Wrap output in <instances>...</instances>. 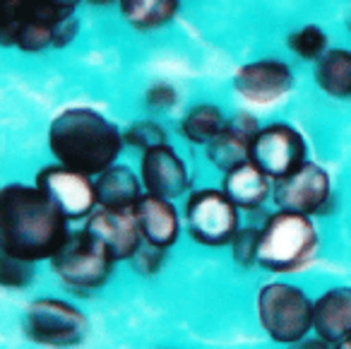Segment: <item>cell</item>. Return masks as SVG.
Wrapping results in <instances>:
<instances>
[{
	"instance_id": "7a4b0ae2",
	"label": "cell",
	"mask_w": 351,
	"mask_h": 349,
	"mask_svg": "<svg viewBox=\"0 0 351 349\" xmlns=\"http://www.w3.org/2000/svg\"><path fill=\"white\" fill-rule=\"evenodd\" d=\"M123 135L94 109H65L49 128V147L63 166L82 174H101L116 164Z\"/></svg>"
},
{
	"instance_id": "9c48e42d",
	"label": "cell",
	"mask_w": 351,
	"mask_h": 349,
	"mask_svg": "<svg viewBox=\"0 0 351 349\" xmlns=\"http://www.w3.org/2000/svg\"><path fill=\"white\" fill-rule=\"evenodd\" d=\"M36 185L51 195L68 219H84L94 212L97 185L89 181V174L75 171L70 166H46L36 176Z\"/></svg>"
},
{
	"instance_id": "30bf717a",
	"label": "cell",
	"mask_w": 351,
	"mask_h": 349,
	"mask_svg": "<svg viewBox=\"0 0 351 349\" xmlns=\"http://www.w3.org/2000/svg\"><path fill=\"white\" fill-rule=\"evenodd\" d=\"M327 200H330V176L313 161H303L293 174L279 179L274 185V203L279 210L289 212H320Z\"/></svg>"
},
{
	"instance_id": "cb8c5ba5",
	"label": "cell",
	"mask_w": 351,
	"mask_h": 349,
	"mask_svg": "<svg viewBox=\"0 0 351 349\" xmlns=\"http://www.w3.org/2000/svg\"><path fill=\"white\" fill-rule=\"evenodd\" d=\"M123 140L132 147H140V150H152V147L166 145V133L159 123L140 121L128 128V133H123Z\"/></svg>"
},
{
	"instance_id": "484cf974",
	"label": "cell",
	"mask_w": 351,
	"mask_h": 349,
	"mask_svg": "<svg viewBox=\"0 0 351 349\" xmlns=\"http://www.w3.org/2000/svg\"><path fill=\"white\" fill-rule=\"evenodd\" d=\"M34 277V270H32L29 260H20V258L12 256H3V267H0V280L5 286H12V289H22L27 286Z\"/></svg>"
},
{
	"instance_id": "44dd1931",
	"label": "cell",
	"mask_w": 351,
	"mask_h": 349,
	"mask_svg": "<svg viewBox=\"0 0 351 349\" xmlns=\"http://www.w3.org/2000/svg\"><path fill=\"white\" fill-rule=\"evenodd\" d=\"M226 121L221 111L212 104H200V106L191 109L188 116L183 118V135L195 145H210L221 131H224Z\"/></svg>"
},
{
	"instance_id": "6da1fadb",
	"label": "cell",
	"mask_w": 351,
	"mask_h": 349,
	"mask_svg": "<svg viewBox=\"0 0 351 349\" xmlns=\"http://www.w3.org/2000/svg\"><path fill=\"white\" fill-rule=\"evenodd\" d=\"M65 222L63 210L39 185H5L0 195L3 256L29 262L51 260L70 238Z\"/></svg>"
},
{
	"instance_id": "4dcf8cb0",
	"label": "cell",
	"mask_w": 351,
	"mask_h": 349,
	"mask_svg": "<svg viewBox=\"0 0 351 349\" xmlns=\"http://www.w3.org/2000/svg\"><path fill=\"white\" fill-rule=\"evenodd\" d=\"M339 347H344V349H351V335H349V337L344 339V342L339 344Z\"/></svg>"
},
{
	"instance_id": "7c38bea8",
	"label": "cell",
	"mask_w": 351,
	"mask_h": 349,
	"mask_svg": "<svg viewBox=\"0 0 351 349\" xmlns=\"http://www.w3.org/2000/svg\"><path fill=\"white\" fill-rule=\"evenodd\" d=\"M234 87L250 104H272L291 92L293 75L287 63L279 60H258L248 63L236 73Z\"/></svg>"
},
{
	"instance_id": "5b68a950",
	"label": "cell",
	"mask_w": 351,
	"mask_h": 349,
	"mask_svg": "<svg viewBox=\"0 0 351 349\" xmlns=\"http://www.w3.org/2000/svg\"><path fill=\"white\" fill-rule=\"evenodd\" d=\"M113 256L101 241L84 229L65 241V246L51 258L53 272L75 291H94L106 284L113 270Z\"/></svg>"
},
{
	"instance_id": "277c9868",
	"label": "cell",
	"mask_w": 351,
	"mask_h": 349,
	"mask_svg": "<svg viewBox=\"0 0 351 349\" xmlns=\"http://www.w3.org/2000/svg\"><path fill=\"white\" fill-rule=\"evenodd\" d=\"M313 304L298 286L274 282L258 296V315L265 333L282 344L301 342L313 328Z\"/></svg>"
},
{
	"instance_id": "ffe728a7",
	"label": "cell",
	"mask_w": 351,
	"mask_h": 349,
	"mask_svg": "<svg viewBox=\"0 0 351 349\" xmlns=\"http://www.w3.org/2000/svg\"><path fill=\"white\" fill-rule=\"evenodd\" d=\"M121 12L135 30H156L178 12V0H121Z\"/></svg>"
},
{
	"instance_id": "d6986e66",
	"label": "cell",
	"mask_w": 351,
	"mask_h": 349,
	"mask_svg": "<svg viewBox=\"0 0 351 349\" xmlns=\"http://www.w3.org/2000/svg\"><path fill=\"white\" fill-rule=\"evenodd\" d=\"M315 80L335 99H351V51L332 49L317 60Z\"/></svg>"
},
{
	"instance_id": "9a60e30c",
	"label": "cell",
	"mask_w": 351,
	"mask_h": 349,
	"mask_svg": "<svg viewBox=\"0 0 351 349\" xmlns=\"http://www.w3.org/2000/svg\"><path fill=\"white\" fill-rule=\"evenodd\" d=\"M313 330L327 344H341L351 335V289L337 286L322 294L313 308Z\"/></svg>"
},
{
	"instance_id": "4fadbf2b",
	"label": "cell",
	"mask_w": 351,
	"mask_h": 349,
	"mask_svg": "<svg viewBox=\"0 0 351 349\" xmlns=\"http://www.w3.org/2000/svg\"><path fill=\"white\" fill-rule=\"evenodd\" d=\"M142 183L147 193L159 195V198L173 200L183 195L191 185L188 169L169 145H159L145 150L142 157Z\"/></svg>"
},
{
	"instance_id": "8fae6325",
	"label": "cell",
	"mask_w": 351,
	"mask_h": 349,
	"mask_svg": "<svg viewBox=\"0 0 351 349\" xmlns=\"http://www.w3.org/2000/svg\"><path fill=\"white\" fill-rule=\"evenodd\" d=\"M87 229L97 241L106 246V251L113 256V260H128L135 256V251L142 246V232L132 210H113L101 207L99 212L89 214Z\"/></svg>"
},
{
	"instance_id": "ba28073f",
	"label": "cell",
	"mask_w": 351,
	"mask_h": 349,
	"mask_svg": "<svg viewBox=\"0 0 351 349\" xmlns=\"http://www.w3.org/2000/svg\"><path fill=\"white\" fill-rule=\"evenodd\" d=\"M303 157H306V142L291 126L284 123L263 128L250 150V159L274 181L293 174L303 164Z\"/></svg>"
},
{
	"instance_id": "83f0119b",
	"label": "cell",
	"mask_w": 351,
	"mask_h": 349,
	"mask_svg": "<svg viewBox=\"0 0 351 349\" xmlns=\"http://www.w3.org/2000/svg\"><path fill=\"white\" fill-rule=\"evenodd\" d=\"M147 104L154 109H169L176 104V89L169 85H154V87L147 92Z\"/></svg>"
},
{
	"instance_id": "e0dca14e",
	"label": "cell",
	"mask_w": 351,
	"mask_h": 349,
	"mask_svg": "<svg viewBox=\"0 0 351 349\" xmlns=\"http://www.w3.org/2000/svg\"><path fill=\"white\" fill-rule=\"evenodd\" d=\"M224 193L234 200L239 207L255 210L267 200L269 195V176L255 164L253 159L243 161L236 169L226 171Z\"/></svg>"
},
{
	"instance_id": "3957f363",
	"label": "cell",
	"mask_w": 351,
	"mask_h": 349,
	"mask_svg": "<svg viewBox=\"0 0 351 349\" xmlns=\"http://www.w3.org/2000/svg\"><path fill=\"white\" fill-rule=\"evenodd\" d=\"M315 251L317 234L308 214L282 210L265 224L258 248V265L269 272H296L311 265Z\"/></svg>"
},
{
	"instance_id": "ac0fdd59",
	"label": "cell",
	"mask_w": 351,
	"mask_h": 349,
	"mask_svg": "<svg viewBox=\"0 0 351 349\" xmlns=\"http://www.w3.org/2000/svg\"><path fill=\"white\" fill-rule=\"evenodd\" d=\"M97 200L101 207L132 210L142 200V188L137 176L128 166L111 164L97 179Z\"/></svg>"
},
{
	"instance_id": "f1b7e54d",
	"label": "cell",
	"mask_w": 351,
	"mask_h": 349,
	"mask_svg": "<svg viewBox=\"0 0 351 349\" xmlns=\"http://www.w3.org/2000/svg\"><path fill=\"white\" fill-rule=\"evenodd\" d=\"M75 34H77V22H75V17L73 15L63 17L53 30V46L63 49V46H68L70 41L75 39Z\"/></svg>"
},
{
	"instance_id": "2e32d148",
	"label": "cell",
	"mask_w": 351,
	"mask_h": 349,
	"mask_svg": "<svg viewBox=\"0 0 351 349\" xmlns=\"http://www.w3.org/2000/svg\"><path fill=\"white\" fill-rule=\"evenodd\" d=\"M135 217L140 224L142 238L154 246L169 248L178 238V214L166 198L152 193L142 195V200L135 205Z\"/></svg>"
},
{
	"instance_id": "d4e9b609",
	"label": "cell",
	"mask_w": 351,
	"mask_h": 349,
	"mask_svg": "<svg viewBox=\"0 0 351 349\" xmlns=\"http://www.w3.org/2000/svg\"><path fill=\"white\" fill-rule=\"evenodd\" d=\"M260 236L263 232L258 229H243L234 236L231 241V251H234V260L241 267H250L253 262H258V248H260Z\"/></svg>"
},
{
	"instance_id": "5bb4252c",
	"label": "cell",
	"mask_w": 351,
	"mask_h": 349,
	"mask_svg": "<svg viewBox=\"0 0 351 349\" xmlns=\"http://www.w3.org/2000/svg\"><path fill=\"white\" fill-rule=\"evenodd\" d=\"M260 126L250 113H239L224 126V131L207 145V157L221 171H231L250 159V150Z\"/></svg>"
},
{
	"instance_id": "f546056e",
	"label": "cell",
	"mask_w": 351,
	"mask_h": 349,
	"mask_svg": "<svg viewBox=\"0 0 351 349\" xmlns=\"http://www.w3.org/2000/svg\"><path fill=\"white\" fill-rule=\"evenodd\" d=\"M51 3H53L56 8H60V10H68V12H73L75 8H77L80 3H82V0H51Z\"/></svg>"
},
{
	"instance_id": "4316f807",
	"label": "cell",
	"mask_w": 351,
	"mask_h": 349,
	"mask_svg": "<svg viewBox=\"0 0 351 349\" xmlns=\"http://www.w3.org/2000/svg\"><path fill=\"white\" fill-rule=\"evenodd\" d=\"M130 260L135 272H140V275H154V272H159L161 260H164V248L145 241V246L137 248Z\"/></svg>"
},
{
	"instance_id": "52a82bcc",
	"label": "cell",
	"mask_w": 351,
	"mask_h": 349,
	"mask_svg": "<svg viewBox=\"0 0 351 349\" xmlns=\"http://www.w3.org/2000/svg\"><path fill=\"white\" fill-rule=\"evenodd\" d=\"M27 333L46 347H70L87 333V318L58 299H39L27 311Z\"/></svg>"
},
{
	"instance_id": "1f68e13d",
	"label": "cell",
	"mask_w": 351,
	"mask_h": 349,
	"mask_svg": "<svg viewBox=\"0 0 351 349\" xmlns=\"http://www.w3.org/2000/svg\"><path fill=\"white\" fill-rule=\"evenodd\" d=\"M92 3H99V5H106V3H111V0H92Z\"/></svg>"
},
{
	"instance_id": "603a6c76",
	"label": "cell",
	"mask_w": 351,
	"mask_h": 349,
	"mask_svg": "<svg viewBox=\"0 0 351 349\" xmlns=\"http://www.w3.org/2000/svg\"><path fill=\"white\" fill-rule=\"evenodd\" d=\"M289 49L306 60H320L327 51V36L320 27L308 25L289 36Z\"/></svg>"
},
{
	"instance_id": "7402d4cb",
	"label": "cell",
	"mask_w": 351,
	"mask_h": 349,
	"mask_svg": "<svg viewBox=\"0 0 351 349\" xmlns=\"http://www.w3.org/2000/svg\"><path fill=\"white\" fill-rule=\"evenodd\" d=\"M53 22L41 20V17H29L17 30L15 46L25 54H39L46 46H53Z\"/></svg>"
},
{
	"instance_id": "8992f818",
	"label": "cell",
	"mask_w": 351,
	"mask_h": 349,
	"mask_svg": "<svg viewBox=\"0 0 351 349\" xmlns=\"http://www.w3.org/2000/svg\"><path fill=\"white\" fill-rule=\"evenodd\" d=\"M239 205L224 190H197L186 205L188 232L202 246L219 248L239 234Z\"/></svg>"
}]
</instances>
